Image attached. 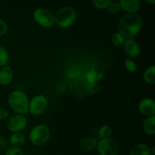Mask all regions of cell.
I'll return each mask as SVG.
<instances>
[{"instance_id": "6da1fadb", "label": "cell", "mask_w": 155, "mask_h": 155, "mask_svg": "<svg viewBox=\"0 0 155 155\" xmlns=\"http://www.w3.org/2000/svg\"><path fill=\"white\" fill-rule=\"evenodd\" d=\"M142 20L137 13L127 14L120 19L118 25L119 33L127 39H133L140 32Z\"/></svg>"}, {"instance_id": "7a4b0ae2", "label": "cell", "mask_w": 155, "mask_h": 155, "mask_svg": "<svg viewBox=\"0 0 155 155\" xmlns=\"http://www.w3.org/2000/svg\"><path fill=\"white\" fill-rule=\"evenodd\" d=\"M8 104L12 110L20 114L28 113L29 100L27 95L21 90H15L9 95Z\"/></svg>"}, {"instance_id": "3957f363", "label": "cell", "mask_w": 155, "mask_h": 155, "mask_svg": "<svg viewBox=\"0 0 155 155\" xmlns=\"http://www.w3.org/2000/svg\"><path fill=\"white\" fill-rule=\"evenodd\" d=\"M77 18L76 11L72 7L66 6L59 9L54 16V24L61 28H68L71 27Z\"/></svg>"}, {"instance_id": "277c9868", "label": "cell", "mask_w": 155, "mask_h": 155, "mask_svg": "<svg viewBox=\"0 0 155 155\" xmlns=\"http://www.w3.org/2000/svg\"><path fill=\"white\" fill-rule=\"evenodd\" d=\"M49 130L43 124L36 125L30 133V140L36 146H42L48 142L49 139Z\"/></svg>"}, {"instance_id": "5b68a950", "label": "cell", "mask_w": 155, "mask_h": 155, "mask_svg": "<svg viewBox=\"0 0 155 155\" xmlns=\"http://www.w3.org/2000/svg\"><path fill=\"white\" fill-rule=\"evenodd\" d=\"M97 150L100 155H118L119 145L113 139H102L97 143Z\"/></svg>"}, {"instance_id": "8992f818", "label": "cell", "mask_w": 155, "mask_h": 155, "mask_svg": "<svg viewBox=\"0 0 155 155\" xmlns=\"http://www.w3.org/2000/svg\"><path fill=\"white\" fill-rule=\"evenodd\" d=\"M48 107V100L43 95H37L29 101L28 112L32 115H39L44 113Z\"/></svg>"}, {"instance_id": "52a82bcc", "label": "cell", "mask_w": 155, "mask_h": 155, "mask_svg": "<svg viewBox=\"0 0 155 155\" xmlns=\"http://www.w3.org/2000/svg\"><path fill=\"white\" fill-rule=\"evenodd\" d=\"M35 21L44 27H51L54 24V15L45 8H37L33 12Z\"/></svg>"}, {"instance_id": "ba28073f", "label": "cell", "mask_w": 155, "mask_h": 155, "mask_svg": "<svg viewBox=\"0 0 155 155\" xmlns=\"http://www.w3.org/2000/svg\"><path fill=\"white\" fill-rule=\"evenodd\" d=\"M27 120L22 114H16L9 118L7 122V128L12 133H20L26 128Z\"/></svg>"}, {"instance_id": "9c48e42d", "label": "cell", "mask_w": 155, "mask_h": 155, "mask_svg": "<svg viewBox=\"0 0 155 155\" xmlns=\"http://www.w3.org/2000/svg\"><path fill=\"white\" fill-rule=\"evenodd\" d=\"M139 110L142 114L147 117L154 116L155 114V103L151 98H143L139 104Z\"/></svg>"}, {"instance_id": "30bf717a", "label": "cell", "mask_w": 155, "mask_h": 155, "mask_svg": "<svg viewBox=\"0 0 155 155\" xmlns=\"http://www.w3.org/2000/svg\"><path fill=\"white\" fill-rule=\"evenodd\" d=\"M123 45H124V51L130 57L136 58L140 54V46L133 39H127V40H125Z\"/></svg>"}, {"instance_id": "8fae6325", "label": "cell", "mask_w": 155, "mask_h": 155, "mask_svg": "<svg viewBox=\"0 0 155 155\" xmlns=\"http://www.w3.org/2000/svg\"><path fill=\"white\" fill-rule=\"evenodd\" d=\"M119 4L120 8L127 12V14L136 13L141 6L139 0H120Z\"/></svg>"}, {"instance_id": "7c38bea8", "label": "cell", "mask_w": 155, "mask_h": 155, "mask_svg": "<svg viewBox=\"0 0 155 155\" xmlns=\"http://www.w3.org/2000/svg\"><path fill=\"white\" fill-rule=\"evenodd\" d=\"M13 78V71L9 66H4L0 70V84L6 86L11 83Z\"/></svg>"}, {"instance_id": "4fadbf2b", "label": "cell", "mask_w": 155, "mask_h": 155, "mask_svg": "<svg viewBox=\"0 0 155 155\" xmlns=\"http://www.w3.org/2000/svg\"><path fill=\"white\" fill-rule=\"evenodd\" d=\"M130 155H152V153L148 145L145 144H138L132 148Z\"/></svg>"}, {"instance_id": "5bb4252c", "label": "cell", "mask_w": 155, "mask_h": 155, "mask_svg": "<svg viewBox=\"0 0 155 155\" xmlns=\"http://www.w3.org/2000/svg\"><path fill=\"white\" fill-rule=\"evenodd\" d=\"M97 146V142L92 137H85L80 141V147L84 151H92Z\"/></svg>"}, {"instance_id": "9a60e30c", "label": "cell", "mask_w": 155, "mask_h": 155, "mask_svg": "<svg viewBox=\"0 0 155 155\" xmlns=\"http://www.w3.org/2000/svg\"><path fill=\"white\" fill-rule=\"evenodd\" d=\"M143 130L146 134L153 136L155 134V116L148 117L143 123Z\"/></svg>"}, {"instance_id": "2e32d148", "label": "cell", "mask_w": 155, "mask_h": 155, "mask_svg": "<svg viewBox=\"0 0 155 155\" xmlns=\"http://www.w3.org/2000/svg\"><path fill=\"white\" fill-rule=\"evenodd\" d=\"M10 143L12 146L20 148L25 143V136L21 133H14L10 136Z\"/></svg>"}, {"instance_id": "e0dca14e", "label": "cell", "mask_w": 155, "mask_h": 155, "mask_svg": "<svg viewBox=\"0 0 155 155\" xmlns=\"http://www.w3.org/2000/svg\"><path fill=\"white\" fill-rule=\"evenodd\" d=\"M143 78H144V80H145L146 83H150V84H154L155 83V66L154 65L151 66L145 71Z\"/></svg>"}, {"instance_id": "ac0fdd59", "label": "cell", "mask_w": 155, "mask_h": 155, "mask_svg": "<svg viewBox=\"0 0 155 155\" xmlns=\"http://www.w3.org/2000/svg\"><path fill=\"white\" fill-rule=\"evenodd\" d=\"M9 55L8 51L4 47L0 45V68L6 66L8 63Z\"/></svg>"}, {"instance_id": "d6986e66", "label": "cell", "mask_w": 155, "mask_h": 155, "mask_svg": "<svg viewBox=\"0 0 155 155\" xmlns=\"http://www.w3.org/2000/svg\"><path fill=\"white\" fill-rule=\"evenodd\" d=\"M125 39L126 38L120 33L117 32V33H115L114 34H113L111 37V42L114 45H117V46H120V45H124V42L126 40Z\"/></svg>"}, {"instance_id": "ffe728a7", "label": "cell", "mask_w": 155, "mask_h": 155, "mask_svg": "<svg viewBox=\"0 0 155 155\" xmlns=\"http://www.w3.org/2000/svg\"><path fill=\"white\" fill-rule=\"evenodd\" d=\"M112 134V129L110 126L104 125L101 127L99 130V135L103 139H107V138H110V136Z\"/></svg>"}, {"instance_id": "44dd1931", "label": "cell", "mask_w": 155, "mask_h": 155, "mask_svg": "<svg viewBox=\"0 0 155 155\" xmlns=\"http://www.w3.org/2000/svg\"><path fill=\"white\" fill-rule=\"evenodd\" d=\"M112 2L113 0H92L93 5L98 9L107 8L109 4Z\"/></svg>"}, {"instance_id": "7402d4cb", "label": "cell", "mask_w": 155, "mask_h": 155, "mask_svg": "<svg viewBox=\"0 0 155 155\" xmlns=\"http://www.w3.org/2000/svg\"><path fill=\"white\" fill-rule=\"evenodd\" d=\"M124 65H125L127 71L131 73L136 72V70H137V66H136V63L130 59H127L124 62Z\"/></svg>"}, {"instance_id": "603a6c76", "label": "cell", "mask_w": 155, "mask_h": 155, "mask_svg": "<svg viewBox=\"0 0 155 155\" xmlns=\"http://www.w3.org/2000/svg\"><path fill=\"white\" fill-rule=\"evenodd\" d=\"M107 11L108 12L111 14H116L120 10V4L117 2H112L109 4V5L107 7Z\"/></svg>"}, {"instance_id": "cb8c5ba5", "label": "cell", "mask_w": 155, "mask_h": 155, "mask_svg": "<svg viewBox=\"0 0 155 155\" xmlns=\"http://www.w3.org/2000/svg\"><path fill=\"white\" fill-rule=\"evenodd\" d=\"M5 155H24V154L20 148L12 146L8 148Z\"/></svg>"}, {"instance_id": "d4e9b609", "label": "cell", "mask_w": 155, "mask_h": 155, "mask_svg": "<svg viewBox=\"0 0 155 155\" xmlns=\"http://www.w3.org/2000/svg\"><path fill=\"white\" fill-rule=\"evenodd\" d=\"M8 31V25L3 20L0 19V36L5 34Z\"/></svg>"}, {"instance_id": "484cf974", "label": "cell", "mask_w": 155, "mask_h": 155, "mask_svg": "<svg viewBox=\"0 0 155 155\" xmlns=\"http://www.w3.org/2000/svg\"><path fill=\"white\" fill-rule=\"evenodd\" d=\"M7 146V141L2 136H0V151H2L3 150L5 149Z\"/></svg>"}, {"instance_id": "4316f807", "label": "cell", "mask_w": 155, "mask_h": 155, "mask_svg": "<svg viewBox=\"0 0 155 155\" xmlns=\"http://www.w3.org/2000/svg\"><path fill=\"white\" fill-rule=\"evenodd\" d=\"M8 116V112L3 108H0V120L6 119Z\"/></svg>"}, {"instance_id": "83f0119b", "label": "cell", "mask_w": 155, "mask_h": 155, "mask_svg": "<svg viewBox=\"0 0 155 155\" xmlns=\"http://www.w3.org/2000/svg\"><path fill=\"white\" fill-rule=\"evenodd\" d=\"M147 2H148L149 4H151V5H154L155 3V0H146Z\"/></svg>"}, {"instance_id": "f1b7e54d", "label": "cell", "mask_w": 155, "mask_h": 155, "mask_svg": "<svg viewBox=\"0 0 155 155\" xmlns=\"http://www.w3.org/2000/svg\"><path fill=\"white\" fill-rule=\"evenodd\" d=\"M30 155H32V154H30Z\"/></svg>"}]
</instances>
